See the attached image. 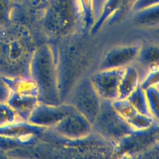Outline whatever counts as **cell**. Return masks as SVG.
<instances>
[{"mask_svg":"<svg viewBox=\"0 0 159 159\" xmlns=\"http://www.w3.org/2000/svg\"><path fill=\"white\" fill-rule=\"evenodd\" d=\"M142 45L139 43L120 45L107 50L102 55L99 70L125 67L134 62Z\"/></svg>","mask_w":159,"mask_h":159,"instance_id":"30bf717a","label":"cell"},{"mask_svg":"<svg viewBox=\"0 0 159 159\" xmlns=\"http://www.w3.org/2000/svg\"><path fill=\"white\" fill-rule=\"evenodd\" d=\"M125 67L99 70L89 78L101 99L113 101L118 99L119 86Z\"/></svg>","mask_w":159,"mask_h":159,"instance_id":"52a82bcc","label":"cell"},{"mask_svg":"<svg viewBox=\"0 0 159 159\" xmlns=\"http://www.w3.org/2000/svg\"><path fill=\"white\" fill-rule=\"evenodd\" d=\"M7 156L4 152L0 148V158H6Z\"/></svg>","mask_w":159,"mask_h":159,"instance_id":"44dd1931","label":"cell"},{"mask_svg":"<svg viewBox=\"0 0 159 159\" xmlns=\"http://www.w3.org/2000/svg\"><path fill=\"white\" fill-rule=\"evenodd\" d=\"M158 85L152 86L145 89V93L148 103V106L153 117L158 120V104H159V93Z\"/></svg>","mask_w":159,"mask_h":159,"instance_id":"2e32d148","label":"cell"},{"mask_svg":"<svg viewBox=\"0 0 159 159\" xmlns=\"http://www.w3.org/2000/svg\"><path fill=\"white\" fill-rule=\"evenodd\" d=\"M71 104L58 105L39 102L30 114L27 122L42 127L52 128L73 109Z\"/></svg>","mask_w":159,"mask_h":159,"instance_id":"9c48e42d","label":"cell"},{"mask_svg":"<svg viewBox=\"0 0 159 159\" xmlns=\"http://www.w3.org/2000/svg\"><path fill=\"white\" fill-rule=\"evenodd\" d=\"M10 94V90L6 83L4 76L0 74V102H6Z\"/></svg>","mask_w":159,"mask_h":159,"instance_id":"ffe728a7","label":"cell"},{"mask_svg":"<svg viewBox=\"0 0 159 159\" xmlns=\"http://www.w3.org/2000/svg\"><path fill=\"white\" fill-rule=\"evenodd\" d=\"M92 130L106 141L116 144L135 130L117 113L112 101L102 99L99 111L92 124Z\"/></svg>","mask_w":159,"mask_h":159,"instance_id":"277c9868","label":"cell"},{"mask_svg":"<svg viewBox=\"0 0 159 159\" xmlns=\"http://www.w3.org/2000/svg\"><path fill=\"white\" fill-rule=\"evenodd\" d=\"M30 76L35 83L40 102L58 105L61 102L54 48L49 44L37 47L30 65Z\"/></svg>","mask_w":159,"mask_h":159,"instance_id":"3957f363","label":"cell"},{"mask_svg":"<svg viewBox=\"0 0 159 159\" xmlns=\"http://www.w3.org/2000/svg\"><path fill=\"white\" fill-rule=\"evenodd\" d=\"M37 48L27 30H0V74L12 78L30 77V65Z\"/></svg>","mask_w":159,"mask_h":159,"instance_id":"6da1fadb","label":"cell"},{"mask_svg":"<svg viewBox=\"0 0 159 159\" xmlns=\"http://www.w3.org/2000/svg\"><path fill=\"white\" fill-rule=\"evenodd\" d=\"M159 48L157 45H142L134 61L143 70L150 71L158 70Z\"/></svg>","mask_w":159,"mask_h":159,"instance_id":"4fadbf2b","label":"cell"},{"mask_svg":"<svg viewBox=\"0 0 159 159\" xmlns=\"http://www.w3.org/2000/svg\"><path fill=\"white\" fill-rule=\"evenodd\" d=\"M6 102L23 121H27L30 114L39 102L38 97L25 93L10 91Z\"/></svg>","mask_w":159,"mask_h":159,"instance_id":"7c38bea8","label":"cell"},{"mask_svg":"<svg viewBox=\"0 0 159 159\" xmlns=\"http://www.w3.org/2000/svg\"><path fill=\"white\" fill-rule=\"evenodd\" d=\"M65 38L55 50L61 102L79 82L91 55L88 42L76 37L67 36Z\"/></svg>","mask_w":159,"mask_h":159,"instance_id":"7a4b0ae2","label":"cell"},{"mask_svg":"<svg viewBox=\"0 0 159 159\" xmlns=\"http://www.w3.org/2000/svg\"><path fill=\"white\" fill-rule=\"evenodd\" d=\"M9 0H0V27L6 25L9 20Z\"/></svg>","mask_w":159,"mask_h":159,"instance_id":"d6986e66","label":"cell"},{"mask_svg":"<svg viewBox=\"0 0 159 159\" xmlns=\"http://www.w3.org/2000/svg\"><path fill=\"white\" fill-rule=\"evenodd\" d=\"M52 129L68 140L81 139L93 132L92 124L75 107Z\"/></svg>","mask_w":159,"mask_h":159,"instance_id":"ba28073f","label":"cell"},{"mask_svg":"<svg viewBox=\"0 0 159 159\" xmlns=\"http://www.w3.org/2000/svg\"><path fill=\"white\" fill-rule=\"evenodd\" d=\"M101 100L89 78H84L72 89L69 104L92 124L99 111Z\"/></svg>","mask_w":159,"mask_h":159,"instance_id":"8992f818","label":"cell"},{"mask_svg":"<svg viewBox=\"0 0 159 159\" xmlns=\"http://www.w3.org/2000/svg\"><path fill=\"white\" fill-rule=\"evenodd\" d=\"M155 122L148 129L134 130L114 144L112 154L118 157H139L158 144V125Z\"/></svg>","mask_w":159,"mask_h":159,"instance_id":"5b68a950","label":"cell"},{"mask_svg":"<svg viewBox=\"0 0 159 159\" xmlns=\"http://www.w3.org/2000/svg\"><path fill=\"white\" fill-rule=\"evenodd\" d=\"M22 120L6 102H0V127Z\"/></svg>","mask_w":159,"mask_h":159,"instance_id":"e0dca14e","label":"cell"},{"mask_svg":"<svg viewBox=\"0 0 159 159\" xmlns=\"http://www.w3.org/2000/svg\"><path fill=\"white\" fill-rule=\"evenodd\" d=\"M112 104L117 113L135 130L148 129L158 122L152 117L140 113L127 99H117L112 101Z\"/></svg>","mask_w":159,"mask_h":159,"instance_id":"8fae6325","label":"cell"},{"mask_svg":"<svg viewBox=\"0 0 159 159\" xmlns=\"http://www.w3.org/2000/svg\"><path fill=\"white\" fill-rule=\"evenodd\" d=\"M126 99L140 113L153 117L148 106L145 91L139 85Z\"/></svg>","mask_w":159,"mask_h":159,"instance_id":"9a60e30c","label":"cell"},{"mask_svg":"<svg viewBox=\"0 0 159 159\" xmlns=\"http://www.w3.org/2000/svg\"><path fill=\"white\" fill-rule=\"evenodd\" d=\"M140 75L138 69L131 65L125 67L119 86L118 99H126L139 85Z\"/></svg>","mask_w":159,"mask_h":159,"instance_id":"5bb4252c","label":"cell"},{"mask_svg":"<svg viewBox=\"0 0 159 159\" xmlns=\"http://www.w3.org/2000/svg\"><path fill=\"white\" fill-rule=\"evenodd\" d=\"M158 70L150 71L140 81L139 86L145 90L150 86L158 85Z\"/></svg>","mask_w":159,"mask_h":159,"instance_id":"ac0fdd59","label":"cell"}]
</instances>
